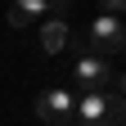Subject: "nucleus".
<instances>
[{
  "mask_svg": "<svg viewBox=\"0 0 126 126\" xmlns=\"http://www.w3.org/2000/svg\"><path fill=\"white\" fill-rule=\"evenodd\" d=\"M72 122L81 126H126V99L108 90H81V99L72 104Z\"/></svg>",
  "mask_w": 126,
  "mask_h": 126,
  "instance_id": "nucleus-1",
  "label": "nucleus"
},
{
  "mask_svg": "<svg viewBox=\"0 0 126 126\" xmlns=\"http://www.w3.org/2000/svg\"><path fill=\"white\" fill-rule=\"evenodd\" d=\"M86 54H94V59H104V54H126V27H122V18L99 14V18L90 23V32H86Z\"/></svg>",
  "mask_w": 126,
  "mask_h": 126,
  "instance_id": "nucleus-2",
  "label": "nucleus"
},
{
  "mask_svg": "<svg viewBox=\"0 0 126 126\" xmlns=\"http://www.w3.org/2000/svg\"><path fill=\"white\" fill-rule=\"evenodd\" d=\"M72 94L68 90H59V86H50V90H41V99H36V117L45 122V126H72Z\"/></svg>",
  "mask_w": 126,
  "mask_h": 126,
  "instance_id": "nucleus-3",
  "label": "nucleus"
},
{
  "mask_svg": "<svg viewBox=\"0 0 126 126\" xmlns=\"http://www.w3.org/2000/svg\"><path fill=\"white\" fill-rule=\"evenodd\" d=\"M72 77H77L81 90H108V86H113V63H108V59H94V54H81L77 68H72Z\"/></svg>",
  "mask_w": 126,
  "mask_h": 126,
  "instance_id": "nucleus-4",
  "label": "nucleus"
},
{
  "mask_svg": "<svg viewBox=\"0 0 126 126\" xmlns=\"http://www.w3.org/2000/svg\"><path fill=\"white\" fill-rule=\"evenodd\" d=\"M63 45H68V23L63 18H45L41 23V50L45 54H59Z\"/></svg>",
  "mask_w": 126,
  "mask_h": 126,
  "instance_id": "nucleus-5",
  "label": "nucleus"
},
{
  "mask_svg": "<svg viewBox=\"0 0 126 126\" xmlns=\"http://www.w3.org/2000/svg\"><path fill=\"white\" fill-rule=\"evenodd\" d=\"M45 14H50V0H18L9 14V27H27L32 18H45Z\"/></svg>",
  "mask_w": 126,
  "mask_h": 126,
  "instance_id": "nucleus-6",
  "label": "nucleus"
},
{
  "mask_svg": "<svg viewBox=\"0 0 126 126\" xmlns=\"http://www.w3.org/2000/svg\"><path fill=\"white\" fill-rule=\"evenodd\" d=\"M99 5H104L108 18H122V14H126V0H99Z\"/></svg>",
  "mask_w": 126,
  "mask_h": 126,
  "instance_id": "nucleus-7",
  "label": "nucleus"
}]
</instances>
